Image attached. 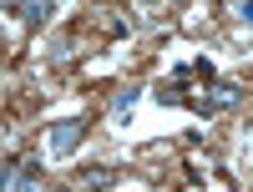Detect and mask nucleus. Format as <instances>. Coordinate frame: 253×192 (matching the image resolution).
<instances>
[{
	"label": "nucleus",
	"instance_id": "1",
	"mask_svg": "<svg viewBox=\"0 0 253 192\" xmlns=\"http://www.w3.org/2000/svg\"><path fill=\"white\" fill-rule=\"evenodd\" d=\"M81 132H86V121H61V126H51V147H56L61 157H66V152H76Z\"/></svg>",
	"mask_w": 253,
	"mask_h": 192
},
{
	"label": "nucleus",
	"instance_id": "2",
	"mask_svg": "<svg viewBox=\"0 0 253 192\" xmlns=\"http://www.w3.org/2000/svg\"><path fill=\"white\" fill-rule=\"evenodd\" d=\"M10 10H20V20H26V26H41V20L51 15V0H5Z\"/></svg>",
	"mask_w": 253,
	"mask_h": 192
},
{
	"label": "nucleus",
	"instance_id": "3",
	"mask_svg": "<svg viewBox=\"0 0 253 192\" xmlns=\"http://www.w3.org/2000/svg\"><path fill=\"white\" fill-rule=\"evenodd\" d=\"M36 177H41V162H20V172H15V192H36Z\"/></svg>",
	"mask_w": 253,
	"mask_h": 192
},
{
	"label": "nucleus",
	"instance_id": "4",
	"mask_svg": "<svg viewBox=\"0 0 253 192\" xmlns=\"http://www.w3.org/2000/svg\"><path fill=\"white\" fill-rule=\"evenodd\" d=\"M86 182H91V187H107V182H112V172H107V167H91Z\"/></svg>",
	"mask_w": 253,
	"mask_h": 192
},
{
	"label": "nucleus",
	"instance_id": "5",
	"mask_svg": "<svg viewBox=\"0 0 253 192\" xmlns=\"http://www.w3.org/2000/svg\"><path fill=\"white\" fill-rule=\"evenodd\" d=\"M243 20H253V0H243Z\"/></svg>",
	"mask_w": 253,
	"mask_h": 192
},
{
	"label": "nucleus",
	"instance_id": "6",
	"mask_svg": "<svg viewBox=\"0 0 253 192\" xmlns=\"http://www.w3.org/2000/svg\"><path fill=\"white\" fill-rule=\"evenodd\" d=\"M172 5H182V0H172Z\"/></svg>",
	"mask_w": 253,
	"mask_h": 192
},
{
	"label": "nucleus",
	"instance_id": "7",
	"mask_svg": "<svg viewBox=\"0 0 253 192\" xmlns=\"http://www.w3.org/2000/svg\"><path fill=\"white\" fill-rule=\"evenodd\" d=\"M56 192H66V187H56Z\"/></svg>",
	"mask_w": 253,
	"mask_h": 192
}]
</instances>
